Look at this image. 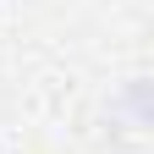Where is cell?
Listing matches in <instances>:
<instances>
[{
    "instance_id": "6da1fadb",
    "label": "cell",
    "mask_w": 154,
    "mask_h": 154,
    "mask_svg": "<svg viewBox=\"0 0 154 154\" xmlns=\"http://www.w3.org/2000/svg\"><path fill=\"white\" fill-rule=\"evenodd\" d=\"M116 105L132 116V127H149V121H154V105H149V83H143V77H132V83L121 88V99H116Z\"/></svg>"
}]
</instances>
